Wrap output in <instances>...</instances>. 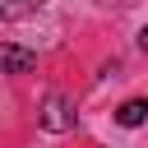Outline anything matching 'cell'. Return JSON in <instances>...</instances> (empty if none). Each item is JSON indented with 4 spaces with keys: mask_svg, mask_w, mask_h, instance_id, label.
I'll return each instance as SVG.
<instances>
[{
    "mask_svg": "<svg viewBox=\"0 0 148 148\" xmlns=\"http://www.w3.org/2000/svg\"><path fill=\"white\" fill-rule=\"evenodd\" d=\"M42 130H51V134L74 130V102H69V97H60V92H51V97L42 102Z\"/></svg>",
    "mask_w": 148,
    "mask_h": 148,
    "instance_id": "cell-1",
    "label": "cell"
},
{
    "mask_svg": "<svg viewBox=\"0 0 148 148\" xmlns=\"http://www.w3.org/2000/svg\"><path fill=\"white\" fill-rule=\"evenodd\" d=\"M37 65V56L28 46H14V42H0V74H28Z\"/></svg>",
    "mask_w": 148,
    "mask_h": 148,
    "instance_id": "cell-2",
    "label": "cell"
},
{
    "mask_svg": "<svg viewBox=\"0 0 148 148\" xmlns=\"http://www.w3.org/2000/svg\"><path fill=\"white\" fill-rule=\"evenodd\" d=\"M139 46H143V51H148V28H143V32H139Z\"/></svg>",
    "mask_w": 148,
    "mask_h": 148,
    "instance_id": "cell-4",
    "label": "cell"
},
{
    "mask_svg": "<svg viewBox=\"0 0 148 148\" xmlns=\"http://www.w3.org/2000/svg\"><path fill=\"white\" fill-rule=\"evenodd\" d=\"M143 120H148V102H143V97H130V102L116 106V125L134 130V125H143Z\"/></svg>",
    "mask_w": 148,
    "mask_h": 148,
    "instance_id": "cell-3",
    "label": "cell"
}]
</instances>
